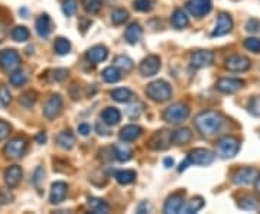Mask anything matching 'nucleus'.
Returning <instances> with one entry per match:
<instances>
[{"instance_id":"nucleus-23","label":"nucleus","mask_w":260,"mask_h":214,"mask_svg":"<svg viewBox=\"0 0 260 214\" xmlns=\"http://www.w3.org/2000/svg\"><path fill=\"white\" fill-rule=\"evenodd\" d=\"M102 119L107 126H116V125H119V121H120L121 114L116 107H107V109L103 110Z\"/></svg>"},{"instance_id":"nucleus-19","label":"nucleus","mask_w":260,"mask_h":214,"mask_svg":"<svg viewBox=\"0 0 260 214\" xmlns=\"http://www.w3.org/2000/svg\"><path fill=\"white\" fill-rule=\"evenodd\" d=\"M107 55H109V51H107V48L104 47V45H94V47H91L85 52V58L90 63H93V64L103 63L107 58Z\"/></svg>"},{"instance_id":"nucleus-14","label":"nucleus","mask_w":260,"mask_h":214,"mask_svg":"<svg viewBox=\"0 0 260 214\" xmlns=\"http://www.w3.org/2000/svg\"><path fill=\"white\" fill-rule=\"evenodd\" d=\"M243 84H244V81L240 80V78H220L215 84V87L221 93L233 94L239 91L243 87Z\"/></svg>"},{"instance_id":"nucleus-37","label":"nucleus","mask_w":260,"mask_h":214,"mask_svg":"<svg viewBox=\"0 0 260 214\" xmlns=\"http://www.w3.org/2000/svg\"><path fill=\"white\" fill-rule=\"evenodd\" d=\"M37 99H38L37 91H34V90H28V91H25V93L19 97V103H20L23 107L29 109V107H32V106L35 104Z\"/></svg>"},{"instance_id":"nucleus-51","label":"nucleus","mask_w":260,"mask_h":214,"mask_svg":"<svg viewBox=\"0 0 260 214\" xmlns=\"http://www.w3.org/2000/svg\"><path fill=\"white\" fill-rule=\"evenodd\" d=\"M259 28H260V23L256 20V19L249 20V22H247V25H246V29H247L249 32H256V30H259Z\"/></svg>"},{"instance_id":"nucleus-12","label":"nucleus","mask_w":260,"mask_h":214,"mask_svg":"<svg viewBox=\"0 0 260 214\" xmlns=\"http://www.w3.org/2000/svg\"><path fill=\"white\" fill-rule=\"evenodd\" d=\"M225 68L232 73H243L250 68V59L244 55H232L225 59Z\"/></svg>"},{"instance_id":"nucleus-36","label":"nucleus","mask_w":260,"mask_h":214,"mask_svg":"<svg viewBox=\"0 0 260 214\" xmlns=\"http://www.w3.org/2000/svg\"><path fill=\"white\" fill-rule=\"evenodd\" d=\"M203 207H204V200H203L201 197H195V198H192V200L182 208V211L185 214L197 213V211H200Z\"/></svg>"},{"instance_id":"nucleus-35","label":"nucleus","mask_w":260,"mask_h":214,"mask_svg":"<svg viewBox=\"0 0 260 214\" xmlns=\"http://www.w3.org/2000/svg\"><path fill=\"white\" fill-rule=\"evenodd\" d=\"M114 67H117L120 71L129 73V71L133 70L135 64H133V61L130 59L129 56L119 55V56H116V59H114Z\"/></svg>"},{"instance_id":"nucleus-55","label":"nucleus","mask_w":260,"mask_h":214,"mask_svg":"<svg viewBox=\"0 0 260 214\" xmlns=\"http://www.w3.org/2000/svg\"><path fill=\"white\" fill-rule=\"evenodd\" d=\"M149 210H150V205L148 203H143V204L139 205V208H138V213L143 214V213H148Z\"/></svg>"},{"instance_id":"nucleus-6","label":"nucleus","mask_w":260,"mask_h":214,"mask_svg":"<svg viewBox=\"0 0 260 214\" xmlns=\"http://www.w3.org/2000/svg\"><path fill=\"white\" fill-rule=\"evenodd\" d=\"M20 55L15 49H3L0 51V67L5 71H15L20 67Z\"/></svg>"},{"instance_id":"nucleus-39","label":"nucleus","mask_w":260,"mask_h":214,"mask_svg":"<svg viewBox=\"0 0 260 214\" xmlns=\"http://www.w3.org/2000/svg\"><path fill=\"white\" fill-rule=\"evenodd\" d=\"M81 3H83L84 10L88 12V13H91V15L99 13L103 5L102 0H81Z\"/></svg>"},{"instance_id":"nucleus-43","label":"nucleus","mask_w":260,"mask_h":214,"mask_svg":"<svg viewBox=\"0 0 260 214\" xmlns=\"http://www.w3.org/2000/svg\"><path fill=\"white\" fill-rule=\"evenodd\" d=\"M129 19V13L124 9H116L112 12V22L114 25H121Z\"/></svg>"},{"instance_id":"nucleus-46","label":"nucleus","mask_w":260,"mask_h":214,"mask_svg":"<svg viewBox=\"0 0 260 214\" xmlns=\"http://www.w3.org/2000/svg\"><path fill=\"white\" fill-rule=\"evenodd\" d=\"M62 12L65 13V16H74L77 12V0H64Z\"/></svg>"},{"instance_id":"nucleus-53","label":"nucleus","mask_w":260,"mask_h":214,"mask_svg":"<svg viewBox=\"0 0 260 214\" xmlns=\"http://www.w3.org/2000/svg\"><path fill=\"white\" fill-rule=\"evenodd\" d=\"M78 132H80V135L87 136V135L91 132V128H90V125H87V123H81V125L78 126Z\"/></svg>"},{"instance_id":"nucleus-50","label":"nucleus","mask_w":260,"mask_h":214,"mask_svg":"<svg viewBox=\"0 0 260 214\" xmlns=\"http://www.w3.org/2000/svg\"><path fill=\"white\" fill-rule=\"evenodd\" d=\"M10 133V126L9 123H6V121L0 120V142L2 140H5L8 136H9Z\"/></svg>"},{"instance_id":"nucleus-30","label":"nucleus","mask_w":260,"mask_h":214,"mask_svg":"<svg viewBox=\"0 0 260 214\" xmlns=\"http://www.w3.org/2000/svg\"><path fill=\"white\" fill-rule=\"evenodd\" d=\"M70 71L65 70V68H56V70H52V71H48L45 74V80L48 83H59V81H64L65 78L68 77Z\"/></svg>"},{"instance_id":"nucleus-3","label":"nucleus","mask_w":260,"mask_h":214,"mask_svg":"<svg viewBox=\"0 0 260 214\" xmlns=\"http://www.w3.org/2000/svg\"><path fill=\"white\" fill-rule=\"evenodd\" d=\"M240 150V140L236 136H224L217 142L215 145V152L220 158L229 159L236 157Z\"/></svg>"},{"instance_id":"nucleus-42","label":"nucleus","mask_w":260,"mask_h":214,"mask_svg":"<svg viewBox=\"0 0 260 214\" xmlns=\"http://www.w3.org/2000/svg\"><path fill=\"white\" fill-rule=\"evenodd\" d=\"M28 81V77L23 71L20 70H15L12 74H10V83L13 84L15 87H20V85H25Z\"/></svg>"},{"instance_id":"nucleus-56","label":"nucleus","mask_w":260,"mask_h":214,"mask_svg":"<svg viewBox=\"0 0 260 214\" xmlns=\"http://www.w3.org/2000/svg\"><path fill=\"white\" fill-rule=\"evenodd\" d=\"M164 164H165V167H167V168H171L172 165H174V159L167 158L165 161H164Z\"/></svg>"},{"instance_id":"nucleus-27","label":"nucleus","mask_w":260,"mask_h":214,"mask_svg":"<svg viewBox=\"0 0 260 214\" xmlns=\"http://www.w3.org/2000/svg\"><path fill=\"white\" fill-rule=\"evenodd\" d=\"M191 139H192V132L188 128L178 129L172 133V143H175V145H186Z\"/></svg>"},{"instance_id":"nucleus-21","label":"nucleus","mask_w":260,"mask_h":214,"mask_svg":"<svg viewBox=\"0 0 260 214\" xmlns=\"http://www.w3.org/2000/svg\"><path fill=\"white\" fill-rule=\"evenodd\" d=\"M142 35H143V29H142L139 23H130L127 29H126V32H124L126 41L129 44H132V45L138 44L140 39H142Z\"/></svg>"},{"instance_id":"nucleus-47","label":"nucleus","mask_w":260,"mask_h":214,"mask_svg":"<svg viewBox=\"0 0 260 214\" xmlns=\"http://www.w3.org/2000/svg\"><path fill=\"white\" fill-rule=\"evenodd\" d=\"M244 47L247 48L249 51L254 52V54H259L260 52V39L259 38H247L244 41Z\"/></svg>"},{"instance_id":"nucleus-11","label":"nucleus","mask_w":260,"mask_h":214,"mask_svg":"<svg viewBox=\"0 0 260 214\" xmlns=\"http://www.w3.org/2000/svg\"><path fill=\"white\" fill-rule=\"evenodd\" d=\"M213 3L211 0H189L186 3V10L195 16V18H203L211 12Z\"/></svg>"},{"instance_id":"nucleus-32","label":"nucleus","mask_w":260,"mask_h":214,"mask_svg":"<svg viewBox=\"0 0 260 214\" xmlns=\"http://www.w3.org/2000/svg\"><path fill=\"white\" fill-rule=\"evenodd\" d=\"M103 78H104V81L106 83H117L119 80H120V70L117 68V67H107V68H104L103 70Z\"/></svg>"},{"instance_id":"nucleus-7","label":"nucleus","mask_w":260,"mask_h":214,"mask_svg":"<svg viewBox=\"0 0 260 214\" xmlns=\"http://www.w3.org/2000/svg\"><path fill=\"white\" fill-rule=\"evenodd\" d=\"M26 148H28V142H26L25 138H15V139L9 140V142L6 143L3 152H5V155H6L8 158L16 159L20 158V157L25 154Z\"/></svg>"},{"instance_id":"nucleus-1","label":"nucleus","mask_w":260,"mask_h":214,"mask_svg":"<svg viewBox=\"0 0 260 214\" xmlns=\"http://www.w3.org/2000/svg\"><path fill=\"white\" fill-rule=\"evenodd\" d=\"M224 119L220 113L207 110L197 114L194 119V125L197 131L200 132L205 138H211L217 132L221 129Z\"/></svg>"},{"instance_id":"nucleus-4","label":"nucleus","mask_w":260,"mask_h":214,"mask_svg":"<svg viewBox=\"0 0 260 214\" xmlns=\"http://www.w3.org/2000/svg\"><path fill=\"white\" fill-rule=\"evenodd\" d=\"M189 116V107L184 103H175L169 106L164 112V119L171 125H179L185 121Z\"/></svg>"},{"instance_id":"nucleus-8","label":"nucleus","mask_w":260,"mask_h":214,"mask_svg":"<svg viewBox=\"0 0 260 214\" xmlns=\"http://www.w3.org/2000/svg\"><path fill=\"white\" fill-rule=\"evenodd\" d=\"M259 175V171L254 168H242L233 174L232 179L236 186H249L251 182H254Z\"/></svg>"},{"instance_id":"nucleus-45","label":"nucleus","mask_w":260,"mask_h":214,"mask_svg":"<svg viewBox=\"0 0 260 214\" xmlns=\"http://www.w3.org/2000/svg\"><path fill=\"white\" fill-rule=\"evenodd\" d=\"M133 8L138 12H149L153 9V2L152 0H135Z\"/></svg>"},{"instance_id":"nucleus-58","label":"nucleus","mask_w":260,"mask_h":214,"mask_svg":"<svg viewBox=\"0 0 260 214\" xmlns=\"http://www.w3.org/2000/svg\"><path fill=\"white\" fill-rule=\"evenodd\" d=\"M254 188H256V191L260 194V175L257 177V179L254 181Z\"/></svg>"},{"instance_id":"nucleus-34","label":"nucleus","mask_w":260,"mask_h":214,"mask_svg":"<svg viewBox=\"0 0 260 214\" xmlns=\"http://www.w3.org/2000/svg\"><path fill=\"white\" fill-rule=\"evenodd\" d=\"M116 179L121 186H129L135 179H136V172L132 169H124V171H119L116 174Z\"/></svg>"},{"instance_id":"nucleus-33","label":"nucleus","mask_w":260,"mask_h":214,"mask_svg":"<svg viewBox=\"0 0 260 214\" xmlns=\"http://www.w3.org/2000/svg\"><path fill=\"white\" fill-rule=\"evenodd\" d=\"M112 99L119 103H129L133 99V93L129 88H116L112 91Z\"/></svg>"},{"instance_id":"nucleus-49","label":"nucleus","mask_w":260,"mask_h":214,"mask_svg":"<svg viewBox=\"0 0 260 214\" xmlns=\"http://www.w3.org/2000/svg\"><path fill=\"white\" fill-rule=\"evenodd\" d=\"M249 112L256 116V117H260V96L257 97H253L249 103Z\"/></svg>"},{"instance_id":"nucleus-10","label":"nucleus","mask_w":260,"mask_h":214,"mask_svg":"<svg viewBox=\"0 0 260 214\" xmlns=\"http://www.w3.org/2000/svg\"><path fill=\"white\" fill-rule=\"evenodd\" d=\"M62 110V97L59 94H52L44 106V116L48 120H54Z\"/></svg>"},{"instance_id":"nucleus-9","label":"nucleus","mask_w":260,"mask_h":214,"mask_svg":"<svg viewBox=\"0 0 260 214\" xmlns=\"http://www.w3.org/2000/svg\"><path fill=\"white\" fill-rule=\"evenodd\" d=\"M172 142V132L168 129L158 131L149 140V148L153 150H165Z\"/></svg>"},{"instance_id":"nucleus-5","label":"nucleus","mask_w":260,"mask_h":214,"mask_svg":"<svg viewBox=\"0 0 260 214\" xmlns=\"http://www.w3.org/2000/svg\"><path fill=\"white\" fill-rule=\"evenodd\" d=\"M214 159H215V155L213 152L204 148L192 149L186 157V161L189 162V165H203V167L213 164Z\"/></svg>"},{"instance_id":"nucleus-57","label":"nucleus","mask_w":260,"mask_h":214,"mask_svg":"<svg viewBox=\"0 0 260 214\" xmlns=\"http://www.w3.org/2000/svg\"><path fill=\"white\" fill-rule=\"evenodd\" d=\"M5 37H6V29L3 28V26H0V42L5 39Z\"/></svg>"},{"instance_id":"nucleus-48","label":"nucleus","mask_w":260,"mask_h":214,"mask_svg":"<svg viewBox=\"0 0 260 214\" xmlns=\"http://www.w3.org/2000/svg\"><path fill=\"white\" fill-rule=\"evenodd\" d=\"M10 102H12V94H10L9 88L5 84H2L0 85V103L3 106H9Z\"/></svg>"},{"instance_id":"nucleus-25","label":"nucleus","mask_w":260,"mask_h":214,"mask_svg":"<svg viewBox=\"0 0 260 214\" xmlns=\"http://www.w3.org/2000/svg\"><path fill=\"white\" fill-rule=\"evenodd\" d=\"M113 150H114V158L120 161V162H127L133 157L132 149L126 143H116L113 146Z\"/></svg>"},{"instance_id":"nucleus-15","label":"nucleus","mask_w":260,"mask_h":214,"mask_svg":"<svg viewBox=\"0 0 260 214\" xmlns=\"http://www.w3.org/2000/svg\"><path fill=\"white\" fill-rule=\"evenodd\" d=\"M214 63V54L211 51H197L191 56V66L201 70V68H207Z\"/></svg>"},{"instance_id":"nucleus-26","label":"nucleus","mask_w":260,"mask_h":214,"mask_svg":"<svg viewBox=\"0 0 260 214\" xmlns=\"http://www.w3.org/2000/svg\"><path fill=\"white\" fill-rule=\"evenodd\" d=\"M88 207L95 214H107L110 211V205L103 201L102 198H95V197L88 198Z\"/></svg>"},{"instance_id":"nucleus-28","label":"nucleus","mask_w":260,"mask_h":214,"mask_svg":"<svg viewBox=\"0 0 260 214\" xmlns=\"http://www.w3.org/2000/svg\"><path fill=\"white\" fill-rule=\"evenodd\" d=\"M37 32L41 38H47L51 32V19L48 15H41L37 20Z\"/></svg>"},{"instance_id":"nucleus-31","label":"nucleus","mask_w":260,"mask_h":214,"mask_svg":"<svg viewBox=\"0 0 260 214\" xmlns=\"http://www.w3.org/2000/svg\"><path fill=\"white\" fill-rule=\"evenodd\" d=\"M189 19L186 16V13L182 9H177L172 15V25L177 29H184L188 26Z\"/></svg>"},{"instance_id":"nucleus-18","label":"nucleus","mask_w":260,"mask_h":214,"mask_svg":"<svg viewBox=\"0 0 260 214\" xmlns=\"http://www.w3.org/2000/svg\"><path fill=\"white\" fill-rule=\"evenodd\" d=\"M184 208V193L182 194H174L167 200L164 205V213L167 214H178Z\"/></svg>"},{"instance_id":"nucleus-2","label":"nucleus","mask_w":260,"mask_h":214,"mask_svg":"<svg viewBox=\"0 0 260 214\" xmlns=\"http://www.w3.org/2000/svg\"><path fill=\"white\" fill-rule=\"evenodd\" d=\"M146 94L150 100L158 103H164L171 99L172 96V88L171 85L164 81V80H156V81H152L150 84H148L146 87Z\"/></svg>"},{"instance_id":"nucleus-52","label":"nucleus","mask_w":260,"mask_h":214,"mask_svg":"<svg viewBox=\"0 0 260 214\" xmlns=\"http://www.w3.org/2000/svg\"><path fill=\"white\" fill-rule=\"evenodd\" d=\"M104 125H106V123H104V121H99V123H97V126H95V128H97V132H99V135H103V136H109V135H110V131H109V129H106V128H104Z\"/></svg>"},{"instance_id":"nucleus-20","label":"nucleus","mask_w":260,"mask_h":214,"mask_svg":"<svg viewBox=\"0 0 260 214\" xmlns=\"http://www.w3.org/2000/svg\"><path fill=\"white\" fill-rule=\"evenodd\" d=\"M22 169L18 165H12L6 169V172H5V181H6V184L10 187V188H15V187L18 186L19 182H20V179H22Z\"/></svg>"},{"instance_id":"nucleus-13","label":"nucleus","mask_w":260,"mask_h":214,"mask_svg":"<svg viewBox=\"0 0 260 214\" xmlns=\"http://www.w3.org/2000/svg\"><path fill=\"white\" fill-rule=\"evenodd\" d=\"M140 74L145 77H153L160 70V58L158 55L146 56L139 66Z\"/></svg>"},{"instance_id":"nucleus-17","label":"nucleus","mask_w":260,"mask_h":214,"mask_svg":"<svg viewBox=\"0 0 260 214\" xmlns=\"http://www.w3.org/2000/svg\"><path fill=\"white\" fill-rule=\"evenodd\" d=\"M67 193H68V186L65 182H62V181L54 182L51 187V193H49V201L52 204H59L65 200Z\"/></svg>"},{"instance_id":"nucleus-40","label":"nucleus","mask_w":260,"mask_h":214,"mask_svg":"<svg viewBox=\"0 0 260 214\" xmlns=\"http://www.w3.org/2000/svg\"><path fill=\"white\" fill-rule=\"evenodd\" d=\"M29 30L26 26H16V28L12 30V38L16 41V42H25L29 39Z\"/></svg>"},{"instance_id":"nucleus-54","label":"nucleus","mask_w":260,"mask_h":214,"mask_svg":"<svg viewBox=\"0 0 260 214\" xmlns=\"http://www.w3.org/2000/svg\"><path fill=\"white\" fill-rule=\"evenodd\" d=\"M35 140H37L38 143H41V145H42V143H45V142H47V135H45L44 132H41V133H38L37 135Z\"/></svg>"},{"instance_id":"nucleus-16","label":"nucleus","mask_w":260,"mask_h":214,"mask_svg":"<svg viewBox=\"0 0 260 214\" xmlns=\"http://www.w3.org/2000/svg\"><path fill=\"white\" fill-rule=\"evenodd\" d=\"M233 29V19L230 15L227 13H221L218 16V20H217V25H215V29L213 30V37H224L227 34H230Z\"/></svg>"},{"instance_id":"nucleus-24","label":"nucleus","mask_w":260,"mask_h":214,"mask_svg":"<svg viewBox=\"0 0 260 214\" xmlns=\"http://www.w3.org/2000/svg\"><path fill=\"white\" fill-rule=\"evenodd\" d=\"M56 143H58V146H59V148L70 150V149L74 148V145H75L74 135H73L70 131L61 132V133H58V135H56Z\"/></svg>"},{"instance_id":"nucleus-44","label":"nucleus","mask_w":260,"mask_h":214,"mask_svg":"<svg viewBox=\"0 0 260 214\" xmlns=\"http://www.w3.org/2000/svg\"><path fill=\"white\" fill-rule=\"evenodd\" d=\"M44 178H45V171H44V168L38 167L37 169H35V174H34V178H32V182H34L35 188L39 190V191H41L42 184H44Z\"/></svg>"},{"instance_id":"nucleus-22","label":"nucleus","mask_w":260,"mask_h":214,"mask_svg":"<svg viewBox=\"0 0 260 214\" xmlns=\"http://www.w3.org/2000/svg\"><path fill=\"white\" fill-rule=\"evenodd\" d=\"M142 135V128L138 125H127L124 126L119 133L121 140L124 142H132V140H136Z\"/></svg>"},{"instance_id":"nucleus-29","label":"nucleus","mask_w":260,"mask_h":214,"mask_svg":"<svg viewBox=\"0 0 260 214\" xmlns=\"http://www.w3.org/2000/svg\"><path fill=\"white\" fill-rule=\"evenodd\" d=\"M237 205H239V208L246 210V211H254V210H259L260 208V200L256 198V197L246 196L243 197Z\"/></svg>"},{"instance_id":"nucleus-41","label":"nucleus","mask_w":260,"mask_h":214,"mask_svg":"<svg viewBox=\"0 0 260 214\" xmlns=\"http://www.w3.org/2000/svg\"><path fill=\"white\" fill-rule=\"evenodd\" d=\"M143 103L140 102H135L132 103L130 106H127V109H126V114L129 116L130 119H138L142 112H143Z\"/></svg>"},{"instance_id":"nucleus-38","label":"nucleus","mask_w":260,"mask_h":214,"mask_svg":"<svg viewBox=\"0 0 260 214\" xmlns=\"http://www.w3.org/2000/svg\"><path fill=\"white\" fill-rule=\"evenodd\" d=\"M54 48H55V52L58 55H67L71 51V44L65 38H56Z\"/></svg>"}]
</instances>
